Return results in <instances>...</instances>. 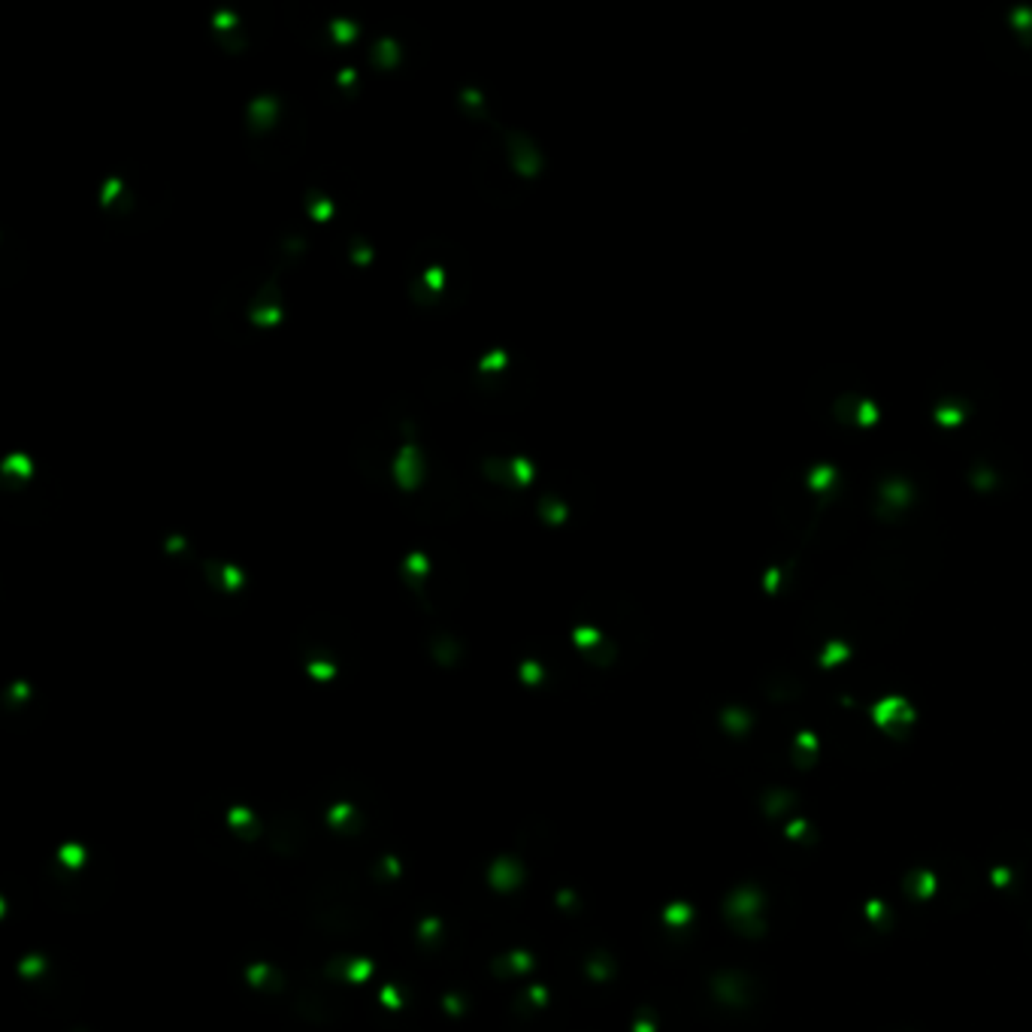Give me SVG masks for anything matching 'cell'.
<instances>
[{
  "instance_id": "obj_3",
  "label": "cell",
  "mask_w": 1032,
  "mask_h": 1032,
  "mask_svg": "<svg viewBox=\"0 0 1032 1032\" xmlns=\"http://www.w3.org/2000/svg\"><path fill=\"white\" fill-rule=\"evenodd\" d=\"M285 315V285L281 276L270 279L248 306V327H273Z\"/></svg>"
},
{
  "instance_id": "obj_9",
  "label": "cell",
  "mask_w": 1032,
  "mask_h": 1032,
  "mask_svg": "<svg viewBox=\"0 0 1032 1032\" xmlns=\"http://www.w3.org/2000/svg\"><path fill=\"white\" fill-rule=\"evenodd\" d=\"M348 252H351V261L357 264V267H370L373 261V246L366 239H351L348 242Z\"/></svg>"
},
{
  "instance_id": "obj_2",
  "label": "cell",
  "mask_w": 1032,
  "mask_h": 1032,
  "mask_svg": "<svg viewBox=\"0 0 1032 1032\" xmlns=\"http://www.w3.org/2000/svg\"><path fill=\"white\" fill-rule=\"evenodd\" d=\"M503 146L506 155H509L512 170L518 173L524 182H533V179L545 170L542 148L536 146V139L521 128H506L503 124Z\"/></svg>"
},
{
  "instance_id": "obj_8",
  "label": "cell",
  "mask_w": 1032,
  "mask_h": 1032,
  "mask_svg": "<svg viewBox=\"0 0 1032 1032\" xmlns=\"http://www.w3.org/2000/svg\"><path fill=\"white\" fill-rule=\"evenodd\" d=\"M327 28H331L333 40L340 43V46L351 43L357 34H361V25H357V21H348V19H336V21H331V25H327Z\"/></svg>"
},
{
  "instance_id": "obj_5",
  "label": "cell",
  "mask_w": 1032,
  "mask_h": 1032,
  "mask_svg": "<svg viewBox=\"0 0 1032 1032\" xmlns=\"http://www.w3.org/2000/svg\"><path fill=\"white\" fill-rule=\"evenodd\" d=\"M533 515L542 524H549V527H558V524L566 521L569 506H566V499H563L554 488H545V491H539V497H536V503H533Z\"/></svg>"
},
{
  "instance_id": "obj_4",
  "label": "cell",
  "mask_w": 1032,
  "mask_h": 1032,
  "mask_svg": "<svg viewBox=\"0 0 1032 1032\" xmlns=\"http://www.w3.org/2000/svg\"><path fill=\"white\" fill-rule=\"evenodd\" d=\"M281 119V100L273 97V94H257L246 104V137H264L270 134L273 128Z\"/></svg>"
},
{
  "instance_id": "obj_6",
  "label": "cell",
  "mask_w": 1032,
  "mask_h": 1032,
  "mask_svg": "<svg viewBox=\"0 0 1032 1032\" xmlns=\"http://www.w3.org/2000/svg\"><path fill=\"white\" fill-rule=\"evenodd\" d=\"M370 64H373V70H379V73L394 70L397 64H400V43L390 40V37H382V40L370 49Z\"/></svg>"
},
{
  "instance_id": "obj_7",
  "label": "cell",
  "mask_w": 1032,
  "mask_h": 1032,
  "mask_svg": "<svg viewBox=\"0 0 1032 1032\" xmlns=\"http://www.w3.org/2000/svg\"><path fill=\"white\" fill-rule=\"evenodd\" d=\"M306 206H309V215L315 218V222H327L333 213V203L327 200V194L322 191H309L306 194Z\"/></svg>"
},
{
  "instance_id": "obj_1",
  "label": "cell",
  "mask_w": 1032,
  "mask_h": 1032,
  "mask_svg": "<svg viewBox=\"0 0 1032 1032\" xmlns=\"http://www.w3.org/2000/svg\"><path fill=\"white\" fill-rule=\"evenodd\" d=\"M479 473L497 488H512L515 494H524V491L533 484L536 479V466L533 460L527 457H509V455H491L482 457Z\"/></svg>"
}]
</instances>
